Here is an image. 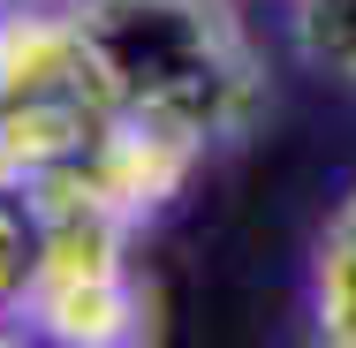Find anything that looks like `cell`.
Returning a JSON list of instances; mask_svg holds the SVG:
<instances>
[{
	"mask_svg": "<svg viewBox=\"0 0 356 348\" xmlns=\"http://www.w3.org/2000/svg\"><path fill=\"white\" fill-rule=\"evenodd\" d=\"M99 53L114 99L197 144H235L250 129L266 76L235 0H61Z\"/></svg>",
	"mask_w": 356,
	"mask_h": 348,
	"instance_id": "6da1fadb",
	"label": "cell"
},
{
	"mask_svg": "<svg viewBox=\"0 0 356 348\" xmlns=\"http://www.w3.org/2000/svg\"><path fill=\"white\" fill-rule=\"evenodd\" d=\"M114 114L122 99L61 0L0 8V190H46L99 144Z\"/></svg>",
	"mask_w": 356,
	"mask_h": 348,
	"instance_id": "7a4b0ae2",
	"label": "cell"
},
{
	"mask_svg": "<svg viewBox=\"0 0 356 348\" xmlns=\"http://www.w3.org/2000/svg\"><path fill=\"white\" fill-rule=\"evenodd\" d=\"M38 212V265L23 318L61 348H122L152 333V295L129 258V219L99 205H31Z\"/></svg>",
	"mask_w": 356,
	"mask_h": 348,
	"instance_id": "3957f363",
	"label": "cell"
},
{
	"mask_svg": "<svg viewBox=\"0 0 356 348\" xmlns=\"http://www.w3.org/2000/svg\"><path fill=\"white\" fill-rule=\"evenodd\" d=\"M311 318H318V341L356 348V190L334 205L326 235H318V258H311Z\"/></svg>",
	"mask_w": 356,
	"mask_h": 348,
	"instance_id": "277c9868",
	"label": "cell"
},
{
	"mask_svg": "<svg viewBox=\"0 0 356 348\" xmlns=\"http://www.w3.org/2000/svg\"><path fill=\"white\" fill-rule=\"evenodd\" d=\"M288 23H296V53L356 91V0H288Z\"/></svg>",
	"mask_w": 356,
	"mask_h": 348,
	"instance_id": "5b68a950",
	"label": "cell"
},
{
	"mask_svg": "<svg viewBox=\"0 0 356 348\" xmlns=\"http://www.w3.org/2000/svg\"><path fill=\"white\" fill-rule=\"evenodd\" d=\"M31 265H38V212H31V197L0 190V318H23Z\"/></svg>",
	"mask_w": 356,
	"mask_h": 348,
	"instance_id": "8992f818",
	"label": "cell"
},
{
	"mask_svg": "<svg viewBox=\"0 0 356 348\" xmlns=\"http://www.w3.org/2000/svg\"><path fill=\"white\" fill-rule=\"evenodd\" d=\"M0 8H31V0H0Z\"/></svg>",
	"mask_w": 356,
	"mask_h": 348,
	"instance_id": "52a82bcc",
	"label": "cell"
}]
</instances>
